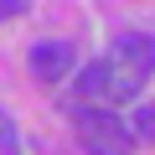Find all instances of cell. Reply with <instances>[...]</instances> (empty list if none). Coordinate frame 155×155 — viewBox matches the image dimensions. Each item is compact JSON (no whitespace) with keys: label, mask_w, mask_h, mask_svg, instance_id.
<instances>
[{"label":"cell","mask_w":155,"mask_h":155,"mask_svg":"<svg viewBox=\"0 0 155 155\" xmlns=\"http://www.w3.org/2000/svg\"><path fill=\"white\" fill-rule=\"evenodd\" d=\"M145 88V78L134 67H124L119 57H98L78 72V98L93 104V109H109V104H129L134 93Z\"/></svg>","instance_id":"1"},{"label":"cell","mask_w":155,"mask_h":155,"mask_svg":"<svg viewBox=\"0 0 155 155\" xmlns=\"http://www.w3.org/2000/svg\"><path fill=\"white\" fill-rule=\"evenodd\" d=\"M78 140L88 155H129V124L114 109H78Z\"/></svg>","instance_id":"2"},{"label":"cell","mask_w":155,"mask_h":155,"mask_svg":"<svg viewBox=\"0 0 155 155\" xmlns=\"http://www.w3.org/2000/svg\"><path fill=\"white\" fill-rule=\"evenodd\" d=\"M67 67H72V47H67V41H36V47H31V72L41 78V83L67 78Z\"/></svg>","instance_id":"3"},{"label":"cell","mask_w":155,"mask_h":155,"mask_svg":"<svg viewBox=\"0 0 155 155\" xmlns=\"http://www.w3.org/2000/svg\"><path fill=\"white\" fill-rule=\"evenodd\" d=\"M109 57H119V62H124V67H134L140 78H150V72H155V41H150V36H140V31L119 36V41L109 47Z\"/></svg>","instance_id":"4"},{"label":"cell","mask_w":155,"mask_h":155,"mask_svg":"<svg viewBox=\"0 0 155 155\" xmlns=\"http://www.w3.org/2000/svg\"><path fill=\"white\" fill-rule=\"evenodd\" d=\"M129 134H134V140H155V104H140V109H134Z\"/></svg>","instance_id":"5"},{"label":"cell","mask_w":155,"mask_h":155,"mask_svg":"<svg viewBox=\"0 0 155 155\" xmlns=\"http://www.w3.org/2000/svg\"><path fill=\"white\" fill-rule=\"evenodd\" d=\"M21 150V134H16V124H11V114L0 109V155H16Z\"/></svg>","instance_id":"6"},{"label":"cell","mask_w":155,"mask_h":155,"mask_svg":"<svg viewBox=\"0 0 155 155\" xmlns=\"http://www.w3.org/2000/svg\"><path fill=\"white\" fill-rule=\"evenodd\" d=\"M11 16H26V0H0V21H11Z\"/></svg>","instance_id":"7"}]
</instances>
